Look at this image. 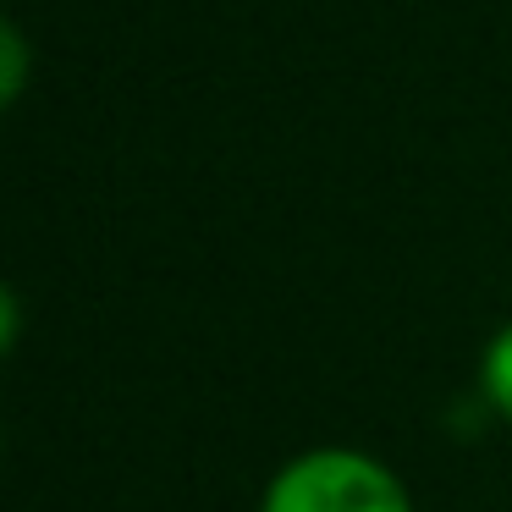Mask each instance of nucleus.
<instances>
[{
	"label": "nucleus",
	"mask_w": 512,
	"mask_h": 512,
	"mask_svg": "<svg viewBox=\"0 0 512 512\" xmlns=\"http://www.w3.org/2000/svg\"><path fill=\"white\" fill-rule=\"evenodd\" d=\"M259 512H413L397 468L358 446H309L270 474Z\"/></svg>",
	"instance_id": "f257e3e1"
},
{
	"label": "nucleus",
	"mask_w": 512,
	"mask_h": 512,
	"mask_svg": "<svg viewBox=\"0 0 512 512\" xmlns=\"http://www.w3.org/2000/svg\"><path fill=\"white\" fill-rule=\"evenodd\" d=\"M479 391H485V402L512 424V320L490 336L485 358H479Z\"/></svg>",
	"instance_id": "f03ea898"
},
{
	"label": "nucleus",
	"mask_w": 512,
	"mask_h": 512,
	"mask_svg": "<svg viewBox=\"0 0 512 512\" xmlns=\"http://www.w3.org/2000/svg\"><path fill=\"white\" fill-rule=\"evenodd\" d=\"M28 89V39H23V23H0V105L12 111Z\"/></svg>",
	"instance_id": "7ed1b4c3"
}]
</instances>
